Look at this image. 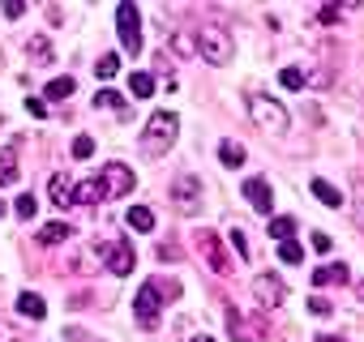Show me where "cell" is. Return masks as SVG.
Instances as JSON below:
<instances>
[{
    "instance_id": "cell-30",
    "label": "cell",
    "mask_w": 364,
    "mask_h": 342,
    "mask_svg": "<svg viewBox=\"0 0 364 342\" xmlns=\"http://www.w3.org/2000/svg\"><path fill=\"white\" fill-rule=\"evenodd\" d=\"M279 257H283L287 265H300V261H304V248H300L296 240H283V244H279Z\"/></svg>"
},
{
    "instance_id": "cell-27",
    "label": "cell",
    "mask_w": 364,
    "mask_h": 342,
    "mask_svg": "<svg viewBox=\"0 0 364 342\" xmlns=\"http://www.w3.org/2000/svg\"><path fill=\"white\" fill-rule=\"evenodd\" d=\"M228 244L236 248V257H240V261H249V257H253V248H249V236H245L240 227H232V236H228Z\"/></svg>"
},
{
    "instance_id": "cell-12",
    "label": "cell",
    "mask_w": 364,
    "mask_h": 342,
    "mask_svg": "<svg viewBox=\"0 0 364 342\" xmlns=\"http://www.w3.org/2000/svg\"><path fill=\"white\" fill-rule=\"evenodd\" d=\"M240 193H245V202H249L257 214H266V219H270V210H274V193H270V184H266V180H257V176H253V180H245V184H240Z\"/></svg>"
},
{
    "instance_id": "cell-41",
    "label": "cell",
    "mask_w": 364,
    "mask_h": 342,
    "mask_svg": "<svg viewBox=\"0 0 364 342\" xmlns=\"http://www.w3.org/2000/svg\"><path fill=\"white\" fill-rule=\"evenodd\" d=\"M313 342H343V338H334V333H317Z\"/></svg>"
},
{
    "instance_id": "cell-23",
    "label": "cell",
    "mask_w": 364,
    "mask_h": 342,
    "mask_svg": "<svg viewBox=\"0 0 364 342\" xmlns=\"http://www.w3.org/2000/svg\"><path fill=\"white\" fill-rule=\"evenodd\" d=\"M219 158H223V167H240L245 162V145L240 141H223L219 145Z\"/></svg>"
},
{
    "instance_id": "cell-11",
    "label": "cell",
    "mask_w": 364,
    "mask_h": 342,
    "mask_svg": "<svg viewBox=\"0 0 364 342\" xmlns=\"http://www.w3.org/2000/svg\"><path fill=\"white\" fill-rule=\"evenodd\" d=\"M253 295H257V304L270 312V308H279V304L287 299V287H283L279 278H270V274H257V278H253Z\"/></svg>"
},
{
    "instance_id": "cell-10",
    "label": "cell",
    "mask_w": 364,
    "mask_h": 342,
    "mask_svg": "<svg viewBox=\"0 0 364 342\" xmlns=\"http://www.w3.org/2000/svg\"><path fill=\"white\" fill-rule=\"evenodd\" d=\"M133 316H137V325H146V329L159 325V287H154V282H146V287L137 291V299H133Z\"/></svg>"
},
{
    "instance_id": "cell-40",
    "label": "cell",
    "mask_w": 364,
    "mask_h": 342,
    "mask_svg": "<svg viewBox=\"0 0 364 342\" xmlns=\"http://www.w3.org/2000/svg\"><path fill=\"white\" fill-rule=\"evenodd\" d=\"M355 223H360V227H364V197H360V202H355Z\"/></svg>"
},
{
    "instance_id": "cell-28",
    "label": "cell",
    "mask_w": 364,
    "mask_h": 342,
    "mask_svg": "<svg viewBox=\"0 0 364 342\" xmlns=\"http://www.w3.org/2000/svg\"><path fill=\"white\" fill-rule=\"evenodd\" d=\"M73 94V77H52L48 82V99H69Z\"/></svg>"
},
{
    "instance_id": "cell-37",
    "label": "cell",
    "mask_w": 364,
    "mask_h": 342,
    "mask_svg": "<svg viewBox=\"0 0 364 342\" xmlns=\"http://www.w3.org/2000/svg\"><path fill=\"white\" fill-rule=\"evenodd\" d=\"M176 257H180L176 244H159V261H176Z\"/></svg>"
},
{
    "instance_id": "cell-2",
    "label": "cell",
    "mask_w": 364,
    "mask_h": 342,
    "mask_svg": "<svg viewBox=\"0 0 364 342\" xmlns=\"http://www.w3.org/2000/svg\"><path fill=\"white\" fill-rule=\"evenodd\" d=\"M176 133H180V120H176V111H154L150 120H146V133H141V150L154 158V154H167L171 145H176Z\"/></svg>"
},
{
    "instance_id": "cell-39",
    "label": "cell",
    "mask_w": 364,
    "mask_h": 342,
    "mask_svg": "<svg viewBox=\"0 0 364 342\" xmlns=\"http://www.w3.org/2000/svg\"><path fill=\"white\" fill-rule=\"evenodd\" d=\"M5 13H9V18H22V13H26V5H22V0H9Z\"/></svg>"
},
{
    "instance_id": "cell-14",
    "label": "cell",
    "mask_w": 364,
    "mask_h": 342,
    "mask_svg": "<svg viewBox=\"0 0 364 342\" xmlns=\"http://www.w3.org/2000/svg\"><path fill=\"white\" fill-rule=\"evenodd\" d=\"M0 184H18V141L0 150Z\"/></svg>"
},
{
    "instance_id": "cell-32",
    "label": "cell",
    "mask_w": 364,
    "mask_h": 342,
    "mask_svg": "<svg viewBox=\"0 0 364 342\" xmlns=\"http://www.w3.org/2000/svg\"><path fill=\"white\" fill-rule=\"evenodd\" d=\"M279 82H283V90H300V86H304V73H300V69H283Z\"/></svg>"
},
{
    "instance_id": "cell-35",
    "label": "cell",
    "mask_w": 364,
    "mask_h": 342,
    "mask_svg": "<svg viewBox=\"0 0 364 342\" xmlns=\"http://www.w3.org/2000/svg\"><path fill=\"white\" fill-rule=\"evenodd\" d=\"M309 312H313V316H330L334 308H330V304H326L321 295H313V299H309Z\"/></svg>"
},
{
    "instance_id": "cell-16",
    "label": "cell",
    "mask_w": 364,
    "mask_h": 342,
    "mask_svg": "<svg viewBox=\"0 0 364 342\" xmlns=\"http://www.w3.org/2000/svg\"><path fill=\"white\" fill-rule=\"evenodd\" d=\"M18 312H22V316H31V321H43V316H48V304H43V295L22 291V295H18Z\"/></svg>"
},
{
    "instance_id": "cell-24",
    "label": "cell",
    "mask_w": 364,
    "mask_h": 342,
    "mask_svg": "<svg viewBox=\"0 0 364 342\" xmlns=\"http://www.w3.org/2000/svg\"><path fill=\"white\" fill-rule=\"evenodd\" d=\"M116 73H120V56H116V52L99 56V65H95V77H103V82H107V77H116Z\"/></svg>"
},
{
    "instance_id": "cell-33",
    "label": "cell",
    "mask_w": 364,
    "mask_h": 342,
    "mask_svg": "<svg viewBox=\"0 0 364 342\" xmlns=\"http://www.w3.org/2000/svg\"><path fill=\"white\" fill-rule=\"evenodd\" d=\"M95 154V137H77L73 141V158H90Z\"/></svg>"
},
{
    "instance_id": "cell-34",
    "label": "cell",
    "mask_w": 364,
    "mask_h": 342,
    "mask_svg": "<svg viewBox=\"0 0 364 342\" xmlns=\"http://www.w3.org/2000/svg\"><path fill=\"white\" fill-rule=\"evenodd\" d=\"M65 342H99V338L86 333V329H77V325H69V329H65Z\"/></svg>"
},
{
    "instance_id": "cell-9",
    "label": "cell",
    "mask_w": 364,
    "mask_h": 342,
    "mask_svg": "<svg viewBox=\"0 0 364 342\" xmlns=\"http://www.w3.org/2000/svg\"><path fill=\"white\" fill-rule=\"evenodd\" d=\"M193 240H198V253L210 261V270H215V274H228V270H232V261L223 257V240H219L215 231H206V227H202Z\"/></svg>"
},
{
    "instance_id": "cell-19",
    "label": "cell",
    "mask_w": 364,
    "mask_h": 342,
    "mask_svg": "<svg viewBox=\"0 0 364 342\" xmlns=\"http://www.w3.org/2000/svg\"><path fill=\"white\" fill-rule=\"evenodd\" d=\"M52 202L65 210V206H73V180L69 176H52Z\"/></svg>"
},
{
    "instance_id": "cell-5",
    "label": "cell",
    "mask_w": 364,
    "mask_h": 342,
    "mask_svg": "<svg viewBox=\"0 0 364 342\" xmlns=\"http://www.w3.org/2000/svg\"><path fill=\"white\" fill-rule=\"evenodd\" d=\"M116 31H120V48H124L129 56H137V52H141V13L129 5V0L116 9Z\"/></svg>"
},
{
    "instance_id": "cell-1",
    "label": "cell",
    "mask_w": 364,
    "mask_h": 342,
    "mask_svg": "<svg viewBox=\"0 0 364 342\" xmlns=\"http://www.w3.org/2000/svg\"><path fill=\"white\" fill-rule=\"evenodd\" d=\"M249 116H253V124H257L262 133H270V137H283L287 124H291L287 107H283L279 99H270V94H249Z\"/></svg>"
},
{
    "instance_id": "cell-29",
    "label": "cell",
    "mask_w": 364,
    "mask_h": 342,
    "mask_svg": "<svg viewBox=\"0 0 364 342\" xmlns=\"http://www.w3.org/2000/svg\"><path fill=\"white\" fill-rule=\"evenodd\" d=\"M35 210H39V202H35V193H22V197L14 202V214H18V219H35Z\"/></svg>"
},
{
    "instance_id": "cell-43",
    "label": "cell",
    "mask_w": 364,
    "mask_h": 342,
    "mask_svg": "<svg viewBox=\"0 0 364 342\" xmlns=\"http://www.w3.org/2000/svg\"><path fill=\"white\" fill-rule=\"evenodd\" d=\"M355 295H360V304H364V282H355Z\"/></svg>"
},
{
    "instance_id": "cell-13",
    "label": "cell",
    "mask_w": 364,
    "mask_h": 342,
    "mask_svg": "<svg viewBox=\"0 0 364 342\" xmlns=\"http://www.w3.org/2000/svg\"><path fill=\"white\" fill-rule=\"evenodd\" d=\"M73 202L77 206H99V202H107V189L99 184V176L95 180H82V184H73Z\"/></svg>"
},
{
    "instance_id": "cell-3",
    "label": "cell",
    "mask_w": 364,
    "mask_h": 342,
    "mask_svg": "<svg viewBox=\"0 0 364 342\" xmlns=\"http://www.w3.org/2000/svg\"><path fill=\"white\" fill-rule=\"evenodd\" d=\"M193 39H198V56H206L215 69H223V65L232 60V35H228V31H219V26H202Z\"/></svg>"
},
{
    "instance_id": "cell-18",
    "label": "cell",
    "mask_w": 364,
    "mask_h": 342,
    "mask_svg": "<svg viewBox=\"0 0 364 342\" xmlns=\"http://www.w3.org/2000/svg\"><path fill=\"white\" fill-rule=\"evenodd\" d=\"M69 236H73V227L60 219V223H48V227L39 231V244H43V248H52V244H60V240H69Z\"/></svg>"
},
{
    "instance_id": "cell-7",
    "label": "cell",
    "mask_w": 364,
    "mask_h": 342,
    "mask_svg": "<svg viewBox=\"0 0 364 342\" xmlns=\"http://www.w3.org/2000/svg\"><path fill=\"white\" fill-rule=\"evenodd\" d=\"M99 257H103L107 274H133V261H137L129 240H112V244H103V248H99Z\"/></svg>"
},
{
    "instance_id": "cell-17",
    "label": "cell",
    "mask_w": 364,
    "mask_h": 342,
    "mask_svg": "<svg viewBox=\"0 0 364 342\" xmlns=\"http://www.w3.org/2000/svg\"><path fill=\"white\" fill-rule=\"evenodd\" d=\"M309 189H313V197H317V202H326L330 210H338V206H343V193H338V189H334L330 180H313Z\"/></svg>"
},
{
    "instance_id": "cell-22",
    "label": "cell",
    "mask_w": 364,
    "mask_h": 342,
    "mask_svg": "<svg viewBox=\"0 0 364 342\" xmlns=\"http://www.w3.org/2000/svg\"><path fill=\"white\" fill-rule=\"evenodd\" d=\"M26 56H31V60H39V65H48V60H52V43H48L43 35H35V39L26 43Z\"/></svg>"
},
{
    "instance_id": "cell-4",
    "label": "cell",
    "mask_w": 364,
    "mask_h": 342,
    "mask_svg": "<svg viewBox=\"0 0 364 342\" xmlns=\"http://www.w3.org/2000/svg\"><path fill=\"white\" fill-rule=\"evenodd\" d=\"M167 193H171V202H176V210H180V214H198V210H202V180L193 176V171L176 176Z\"/></svg>"
},
{
    "instance_id": "cell-8",
    "label": "cell",
    "mask_w": 364,
    "mask_h": 342,
    "mask_svg": "<svg viewBox=\"0 0 364 342\" xmlns=\"http://www.w3.org/2000/svg\"><path fill=\"white\" fill-rule=\"evenodd\" d=\"M99 184L107 189V197H124V193H133V171L124 162H107L99 171Z\"/></svg>"
},
{
    "instance_id": "cell-15",
    "label": "cell",
    "mask_w": 364,
    "mask_h": 342,
    "mask_svg": "<svg viewBox=\"0 0 364 342\" xmlns=\"http://www.w3.org/2000/svg\"><path fill=\"white\" fill-rule=\"evenodd\" d=\"M351 278V270L338 261V265H317L313 270V287H330V282H347Z\"/></svg>"
},
{
    "instance_id": "cell-21",
    "label": "cell",
    "mask_w": 364,
    "mask_h": 342,
    "mask_svg": "<svg viewBox=\"0 0 364 342\" xmlns=\"http://www.w3.org/2000/svg\"><path fill=\"white\" fill-rule=\"evenodd\" d=\"M167 43H171V52H180V56H198V39H193L189 31H180V35H171Z\"/></svg>"
},
{
    "instance_id": "cell-38",
    "label": "cell",
    "mask_w": 364,
    "mask_h": 342,
    "mask_svg": "<svg viewBox=\"0 0 364 342\" xmlns=\"http://www.w3.org/2000/svg\"><path fill=\"white\" fill-rule=\"evenodd\" d=\"M26 111H31V116H48V103H43V99H31Z\"/></svg>"
},
{
    "instance_id": "cell-42",
    "label": "cell",
    "mask_w": 364,
    "mask_h": 342,
    "mask_svg": "<svg viewBox=\"0 0 364 342\" xmlns=\"http://www.w3.org/2000/svg\"><path fill=\"white\" fill-rule=\"evenodd\" d=\"M189 342H215V338H210V333H198V338H189Z\"/></svg>"
},
{
    "instance_id": "cell-6",
    "label": "cell",
    "mask_w": 364,
    "mask_h": 342,
    "mask_svg": "<svg viewBox=\"0 0 364 342\" xmlns=\"http://www.w3.org/2000/svg\"><path fill=\"white\" fill-rule=\"evenodd\" d=\"M228 329H232L236 342H266V321L262 316H245L240 308L228 312Z\"/></svg>"
},
{
    "instance_id": "cell-31",
    "label": "cell",
    "mask_w": 364,
    "mask_h": 342,
    "mask_svg": "<svg viewBox=\"0 0 364 342\" xmlns=\"http://www.w3.org/2000/svg\"><path fill=\"white\" fill-rule=\"evenodd\" d=\"M95 107H107V111H120L124 103H120V94H116V90H99V94H95Z\"/></svg>"
},
{
    "instance_id": "cell-20",
    "label": "cell",
    "mask_w": 364,
    "mask_h": 342,
    "mask_svg": "<svg viewBox=\"0 0 364 342\" xmlns=\"http://www.w3.org/2000/svg\"><path fill=\"white\" fill-rule=\"evenodd\" d=\"M124 223H129L133 231H154V214H150L146 206H129V214H124Z\"/></svg>"
},
{
    "instance_id": "cell-26",
    "label": "cell",
    "mask_w": 364,
    "mask_h": 342,
    "mask_svg": "<svg viewBox=\"0 0 364 342\" xmlns=\"http://www.w3.org/2000/svg\"><path fill=\"white\" fill-rule=\"evenodd\" d=\"M296 236V219H270V240H291Z\"/></svg>"
},
{
    "instance_id": "cell-25",
    "label": "cell",
    "mask_w": 364,
    "mask_h": 342,
    "mask_svg": "<svg viewBox=\"0 0 364 342\" xmlns=\"http://www.w3.org/2000/svg\"><path fill=\"white\" fill-rule=\"evenodd\" d=\"M129 90H133L137 99H150V94H154V77H150V73H133V77H129Z\"/></svg>"
},
{
    "instance_id": "cell-36",
    "label": "cell",
    "mask_w": 364,
    "mask_h": 342,
    "mask_svg": "<svg viewBox=\"0 0 364 342\" xmlns=\"http://www.w3.org/2000/svg\"><path fill=\"white\" fill-rule=\"evenodd\" d=\"M313 248H317V253H330V248H334V240H330L326 231H313Z\"/></svg>"
}]
</instances>
